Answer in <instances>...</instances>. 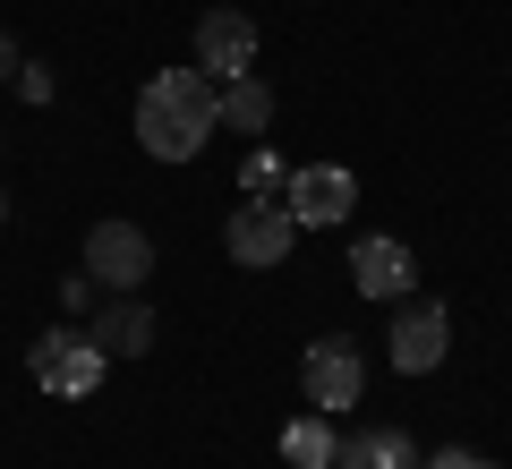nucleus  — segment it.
Here are the masks:
<instances>
[{"mask_svg":"<svg viewBox=\"0 0 512 469\" xmlns=\"http://www.w3.org/2000/svg\"><path fill=\"white\" fill-rule=\"evenodd\" d=\"M222 128V86L205 69H154L137 94V145L154 163H197L205 137Z\"/></svg>","mask_w":512,"mask_h":469,"instance_id":"f257e3e1","label":"nucleus"},{"mask_svg":"<svg viewBox=\"0 0 512 469\" xmlns=\"http://www.w3.org/2000/svg\"><path fill=\"white\" fill-rule=\"evenodd\" d=\"M291 239H299V222H291V205H282V197H248L231 222H222V248H231V265H248V273L282 265Z\"/></svg>","mask_w":512,"mask_h":469,"instance_id":"f03ea898","label":"nucleus"},{"mask_svg":"<svg viewBox=\"0 0 512 469\" xmlns=\"http://www.w3.org/2000/svg\"><path fill=\"white\" fill-rule=\"evenodd\" d=\"M299 384H308V410H359L367 393V359L359 342H342V333H325V342H308V359H299Z\"/></svg>","mask_w":512,"mask_h":469,"instance_id":"7ed1b4c3","label":"nucleus"},{"mask_svg":"<svg viewBox=\"0 0 512 469\" xmlns=\"http://www.w3.org/2000/svg\"><path fill=\"white\" fill-rule=\"evenodd\" d=\"M26 376H35L43 393H60V401H86L94 384H103V350H94V333H43V342L26 350Z\"/></svg>","mask_w":512,"mask_h":469,"instance_id":"20e7f679","label":"nucleus"},{"mask_svg":"<svg viewBox=\"0 0 512 469\" xmlns=\"http://www.w3.org/2000/svg\"><path fill=\"white\" fill-rule=\"evenodd\" d=\"M282 205H291L299 231H333V222H350V205H359V180H350L342 163H308V171H291Z\"/></svg>","mask_w":512,"mask_h":469,"instance_id":"39448f33","label":"nucleus"},{"mask_svg":"<svg viewBox=\"0 0 512 469\" xmlns=\"http://www.w3.org/2000/svg\"><path fill=\"white\" fill-rule=\"evenodd\" d=\"M86 273L103 290H137L154 273V239L137 231V222H94L86 231Z\"/></svg>","mask_w":512,"mask_h":469,"instance_id":"423d86ee","label":"nucleus"},{"mask_svg":"<svg viewBox=\"0 0 512 469\" xmlns=\"http://www.w3.org/2000/svg\"><path fill=\"white\" fill-rule=\"evenodd\" d=\"M197 69L214 77V86H231V77L256 69V18L248 9H205L197 18Z\"/></svg>","mask_w":512,"mask_h":469,"instance_id":"0eeeda50","label":"nucleus"},{"mask_svg":"<svg viewBox=\"0 0 512 469\" xmlns=\"http://www.w3.org/2000/svg\"><path fill=\"white\" fill-rule=\"evenodd\" d=\"M444 342H453L444 307H402V316H393V333H384V350H393V367H402V376L444 367Z\"/></svg>","mask_w":512,"mask_h":469,"instance_id":"6e6552de","label":"nucleus"},{"mask_svg":"<svg viewBox=\"0 0 512 469\" xmlns=\"http://www.w3.org/2000/svg\"><path fill=\"white\" fill-rule=\"evenodd\" d=\"M350 282H359L367 299H402V290L419 282V256H410L402 239H359V248H350Z\"/></svg>","mask_w":512,"mask_h":469,"instance_id":"1a4fd4ad","label":"nucleus"},{"mask_svg":"<svg viewBox=\"0 0 512 469\" xmlns=\"http://www.w3.org/2000/svg\"><path fill=\"white\" fill-rule=\"evenodd\" d=\"M94 350H120V359H137V350H154V307L137 299V290H111V307L94 316Z\"/></svg>","mask_w":512,"mask_h":469,"instance_id":"9d476101","label":"nucleus"},{"mask_svg":"<svg viewBox=\"0 0 512 469\" xmlns=\"http://www.w3.org/2000/svg\"><path fill=\"white\" fill-rule=\"evenodd\" d=\"M282 461H291V469H333V461H342L333 418H325V410H316V418H291V427H282Z\"/></svg>","mask_w":512,"mask_h":469,"instance_id":"9b49d317","label":"nucleus"},{"mask_svg":"<svg viewBox=\"0 0 512 469\" xmlns=\"http://www.w3.org/2000/svg\"><path fill=\"white\" fill-rule=\"evenodd\" d=\"M333 469H419V452H410L402 427H367V435H350V444H342V461H333Z\"/></svg>","mask_w":512,"mask_h":469,"instance_id":"f8f14e48","label":"nucleus"},{"mask_svg":"<svg viewBox=\"0 0 512 469\" xmlns=\"http://www.w3.org/2000/svg\"><path fill=\"white\" fill-rule=\"evenodd\" d=\"M265 120H274V94H265V77H231L222 86V128H239V137H265Z\"/></svg>","mask_w":512,"mask_h":469,"instance_id":"ddd939ff","label":"nucleus"},{"mask_svg":"<svg viewBox=\"0 0 512 469\" xmlns=\"http://www.w3.org/2000/svg\"><path fill=\"white\" fill-rule=\"evenodd\" d=\"M239 188H248V197H282V188H291V171H282V154H265V145H248V163H239Z\"/></svg>","mask_w":512,"mask_h":469,"instance_id":"4468645a","label":"nucleus"},{"mask_svg":"<svg viewBox=\"0 0 512 469\" xmlns=\"http://www.w3.org/2000/svg\"><path fill=\"white\" fill-rule=\"evenodd\" d=\"M9 86H18L26 103H52V69H18V77H9Z\"/></svg>","mask_w":512,"mask_h":469,"instance_id":"2eb2a0df","label":"nucleus"},{"mask_svg":"<svg viewBox=\"0 0 512 469\" xmlns=\"http://www.w3.org/2000/svg\"><path fill=\"white\" fill-rule=\"evenodd\" d=\"M427 469H495V461H487V452H461V444H453V452H436Z\"/></svg>","mask_w":512,"mask_h":469,"instance_id":"dca6fc26","label":"nucleus"},{"mask_svg":"<svg viewBox=\"0 0 512 469\" xmlns=\"http://www.w3.org/2000/svg\"><path fill=\"white\" fill-rule=\"evenodd\" d=\"M18 69H26V60H18V43L0 35V86H9V77H18Z\"/></svg>","mask_w":512,"mask_h":469,"instance_id":"f3484780","label":"nucleus"},{"mask_svg":"<svg viewBox=\"0 0 512 469\" xmlns=\"http://www.w3.org/2000/svg\"><path fill=\"white\" fill-rule=\"evenodd\" d=\"M0 222H9V197H0Z\"/></svg>","mask_w":512,"mask_h":469,"instance_id":"a211bd4d","label":"nucleus"}]
</instances>
